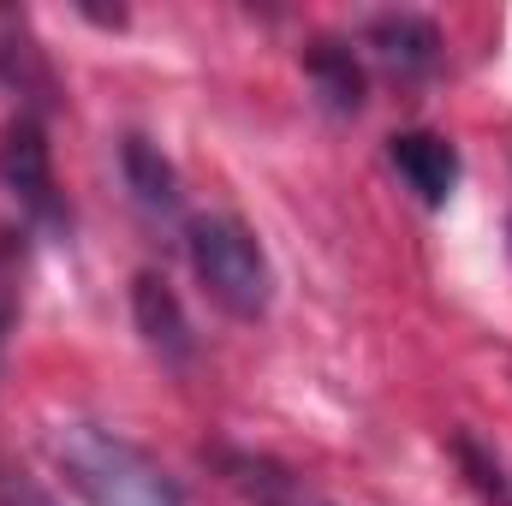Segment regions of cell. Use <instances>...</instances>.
I'll list each match as a JSON object with an SVG mask.
<instances>
[{
  "label": "cell",
  "instance_id": "4fadbf2b",
  "mask_svg": "<svg viewBox=\"0 0 512 506\" xmlns=\"http://www.w3.org/2000/svg\"><path fill=\"white\" fill-rule=\"evenodd\" d=\"M310 506H334V501H322V495H316V501H310Z\"/></svg>",
  "mask_w": 512,
  "mask_h": 506
},
{
  "label": "cell",
  "instance_id": "8992f818",
  "mask_svg": "<svg viewBox=\"0 0 512 506\" xmlns=\"http://www.w3.org/2000/svg\"><path fill=\"white\" fill-rule=\"evenodd\" d=\"M364 48L382 60V72H393L399 84H423L441 66V30L423 12H376L364 30Z\"/></svg>",
  "mask_w": 512,
  "mask_h": 506
},
{
  "label": "cell",
  "instance_id": "5b68a950",
  "mask_svg": "<svg viewBox=\"0 0 512 506\" xmlns=\"http://www.w3.org/2000/svg\"><path fill=\"white\" fill-rule=\"evenodd\" d=\"M131 322H137L143 346H149L167 370H185V364L197 358V334H191L185 304H179V292L167 286V274H155V268H137V274H131Z\"/></svg>",
  "mask_w": 512,
  "mask_h": 506
},
{
  "label": "cell",
  "instance_id": "7a4b0ae2",
  "mask_svg": "<svg viewBox=\"0 0 512 506\" xmlns=\"http://www.w3.org/2000/svg\"><path fill=\"white\" fill-rule=\"evenodd\" d=\"M185 256H191V274L203 286V298L233 316V322H262L268 316V298H274V268L268 251L256 245V233L233 215H197L185 227Z\"/></svg>",
  "mask_w": 512,
  "mask_h": 506
},
{
  "label": "cell",
  "instance_id": "52a82bcc",
  "mask_svg": "<svg viewBox=\"0 0 512 506\" xmlns=\"http://www.w3.org/2000/svg\"><path fill=\"white\" fill-rule=\"evenodd\" d=\"M387 161L405 179V191L423 209H447V197L459 191V149L441 131H399L387 137Z\"/></svg>",
  "mask_w": 512,
  "mask_h": 506
},
{
  "label": "cell",
  "instance_id": "3957f363",
  "mask_svg": "<svg viewBox=\"0 0 512 506\" xmlns=\"http://www.w3.org/2000/svg\"><path fill=\"white\" fill-rule=\"evenodd\" d=\"M0 191L18 203V215L54 239L72 233V209L60 197V179H54V155H48V126L30 120V114H12L0 131Z\"/></svg>",
  "mask_w": 512,
  "mask_h": 506
},
{
  "label": "cell",
  "instance_id": "30bf717a",
  "mask_svg": "<svg viewBox=\"0 0 512 506\" xmlns=\"http://www.w3.org/2000/svg\"><path fill=\"white\" fill-rule=\"evenodd\" d=\"M24 280H30V239L24 227H0V364L24 316Z\"/></svg>",
  "mask_w": 512,
  "mask_h": 506
},
{
  "label": "cell",
  "instance_id": "6da1fadb",
  "mask_svg": "<svg viewBox=\"0 0 512 506\" xmlns=\"http://www.w3.org/2000/svg\"><path fill=\"white\" fill-rule=\"evenodd\" d=\"M48 453L66 477L72 495L90 506H191L185 489L126 435L102 429V423H60L48 435Z\"/></svg>",
  "mask_w": 512,
  "mask_h": 506
},
{
  "label": "cell",
  "instance_id": "9c48e42d",
  "mask_svg": "<svg viewBox=\"0 0 512 506\" xmlns=\"http://www.w3.org/2000/svg\"><path fill=\"white\" fill-rule=\"evenodd\" d=\"M304 72H310V84H316V96H322L328 114H358L364 108V66H358V54L346 42L316 36L304 48Z\"/></svg>",
  "mask_w": 512,
  "mask_h": 506
},
{
  "label": "cell",
  "instance_id": "277c9868",
  "mask_svg": "<svg viewBox=\"0 0 512 506\" xmlns=\"http://www.w3.org/2000/svg\"><path fill=\"white\" fill-rule=\"evenodd\" d=\"M0 90L12 96L18 114H30V120H42V126H48V114L60 108L54 60H48L42 36L30 30V18L12 12V6H0Z\"/></svg>",
  "mask_w": 512,
  "mask_h": 506
},
{
  "label": "cell",
  "instance_id": "7c38bea8",
  "mask_svg": "<svg viewBox=\"0 0 512 506\" xmlns=\"http://www.w3.org/2000/svg\"><path fill=\"white\" fill-rule=\"evenodd\" d=\"M0 506H60L48 495V483L42 477H30L18 459H6L0 453Z\"/></svg>",
  "mask_w": 512,
  "mask_h": 506
},
{
  "label": "cell",
  "instance_id": "ba28073f",
  "mask_svg": "<svg viewBox=\"0 0 512 506\" xmlns=\"http://www.w3.org/2000/svg\"><path fill=\"white\" fill-rule=\"evenodd\" d=\"M120 173H126V191L137 203V215L149 227H173L179 209H185V185H179V167L161 155V143H149L143 131H131L120 143Z\"/></svg>",
  "mask_w": 512,
  "mask_h": 506
},
{
  "label": "cell",
  "instance_id": "8fae6325",
  "mask_svg": "<svg viewBox=\"0 0 512 506\" xmlns=\"http://www.w3.org/2000/svg\"><path fill=\"white\" fill-rule=\"evenodd\" d=\"M453 459H459V471H465V483L483 495L489 506H512V465L495 453V447H483L471 429H453Z\"/></svg>",
  "mask_w": 512,
  "mask_h": 506
}]
</instances>
